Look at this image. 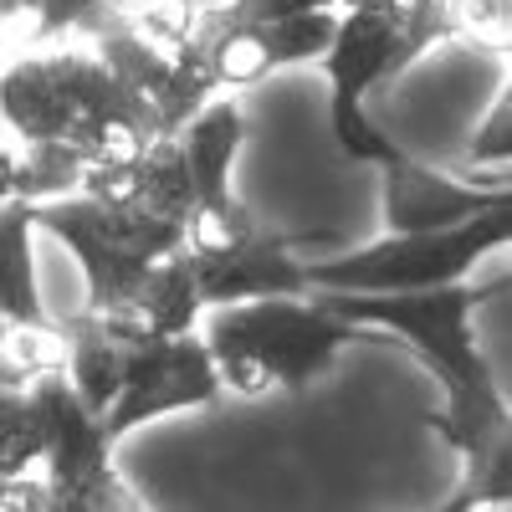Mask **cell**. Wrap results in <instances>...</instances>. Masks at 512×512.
I'll return each mask as SVG.
<instances>
[{"label": "cell", "mask_w": 512, "mask_h": 512, "mask_svg": "<svg viewBox=\"0 0 512 512\" xmlns=\"http://www.w3.org/2000/svg\"><path fill=\"white\" fill-rule=\"evenodd\" d=\"M323 303L349 318L354 328H390L431 364V374L446 390V410H431V431H441L446 446L466 456L461 492L477 507H507L512 497V420L497 379L472 338V287H431V292H318Z\"/></svg>", "instance_id": "1"}, {"label": "cell", "mask_w": 512, "mask_h": 512, "mask_svg": "<svg viewBox=\"0 0 512 512\" xmlns=\"http://www.w3.org/2000/svg\"><path fill=\"white\" fill-rule=\"evenodd\" d=\"M195 21V0H98L82 16L88 47L144 113L149 139H175L216 98L205 52L195 47Z\"/></svg>", "instance_id": "2"}, {"label": "cell", "mask_w": 512, "mask_h": 512, "mask_svg": "<svg viewBox=\"0 0 512 512\" xmlns=\"http://www.w3.org/2000/svg\"><path fill=\"white\" fill-rule=\"evenodd\" d=\"M6 134L21 144H67L88 164L149 144V123L93 47L31 52L0 72Z\"/></svg>", "instance_id": "3"}, {"label": "cell", "mask_w": 512, "mask_h": 512, "mask_svg": "<svg viewBox=\"0 0 512 512\" xmlns=\"http://www.w3.org/2000/svg\"><path fill=\"white\" fill-rule=\"evenodd\" d=\"M205 349L216 359L221 390L246 400L272 390H308V384L338 359V349L354 344L359 328L338 318L318 292L303 297H251L231 308H205Z\"/></svg>", "instance_id": "4"}, {"label": "cell", "mask_w": 512, "mask_h": 512, "mask_svg": "<svg viewBox=\"0 0 512 512\" xmlns=\"http://www.w3.org/2000/svg\"><path fill=\"white\" fill-rule=\"evenodd\" d=\"M77 195L98 205V216L108 221L118 246H128L139 262H159V256L180 251L200 210L175 139H149L113 159L88 164Z\"/></svg>", "instance_id": "5"}, {"label": "cell", "mask_w": 512, "mask_h": 512, "mask_svg": "<svg viewBox=\"0 0 512 512\" xmlns=\"http://www.w3.org/2000/svg\"><path fill=\"white\" fill-rule=\"evenodd\" d=\"M507 236H512V205L507 210H487V216L466 221V226H451V231L384 236V241L344 251V256L303 262V277H308V292H354V297L431 292V287L461 282L487 251L507 246Z\"/></svg>", "instance_id": "6"}, {"label": "cell", "mask_w": 512, "mask_h": 512, "mask_svg": "<svg viewBox=\"0 0 512 512\" xmlns=\"http://www.w3.org/2000/svg\"><path fill=\"white\" fill-rule=\"evenodd\" d=\"M297 241L272 231L262 216L231 195L226 205L195 210L185 231V256L195 267V287L205 308H231L251 297H303V256L292 251Z\"/></svg>", "instance_id": "7"}, {"label": "cell", "mask_w": 512, "mask_h": 512, "mask_svg": "<svg viewBox=\"0 0 512 512\" xmlns=\"http://www.w3.org/2000/svg\"><path fill=\"white\" fill-rule=\"evenodd\" d=\"M410 57L400 47V31L374 16V11H338L333 41L323 52V77H328V128L333 144L359 164H390L400 149L390 134H379L374 118L364 113V98L405 72Z\"/></svg>", "instance_id": "8"}, {"label": "cell", "mask_w": 512, "mask_h": 512, "mask_svg": "<svg viewBox=\"0 0 512 512\" xmlns=\"http://www.w3.org/2000/svg\"><path fill=\"white\" fill-rule=\"evenodd\" d=\"M216 395H221V374H216V359H210L200 333L144 338V344H134V354H128L123 390L98 425H103L108 441H123L128 431H139L144 420L175 415V410H200Z\"/></svg>", "instance_id": "9"}, {"label": "cell", "mask_w": 512, "mask_h": 512, "mask_svg": "<svg viewBox=\"0 0 512 512\" xmlns=\"http://www.w3.org/2000/svg\"><path fill=\"white\" fill-rule=\"evenodd\" d=\"M62 379L67 364L52 328H16L0 344V482L31 477V461L47 456V420Z\"/></svg>", "instance_id": "10"}, {"label": "cell", "mask_w": 512, "mask_h": 512, "mask_svg": "<svg viewBox=\"0 0 512 512\" xmlns=\"http://www.w3.org/2000/svg\"><path fill=\"white\" fill-rule=\"evenodd\" d=\"M31 226L57 236L62 246H72L82 282H88V303L93 313H118L134 303V292L144 282V272L154 262H139L128 246H118V236L108 231V221L98 216L93 200L67 195V200H47V205H31Z\"/></svg>", "instance_id": "11"}, {"label": "cell", "mask_w": 512, "mask_h": 512, "mask_svg": "<svg viewBox=\"0 0 512 512\" xmlns=\"http://www.w3.org/2000/svg\"><path fill=\"white\" fill-rule=\"evenodd\" d=\"M512 195L497 190H477L456 175L425 169L410 154H395L384 164V221L390 236H431V231H451L487 216V210H507Z\"/></svg>", "instance_id": "12"}, {"label": "cell", "mask_w": 512, "mask_h": 512, "mask_svg": "<svg viewBox=\"0 0 512 512\" xmlns=\"http://www.w3.org/2000/svg\"><path fill=\"white\" fill-rule=\"evenodd\" d=\"M52 333H57V344H62V364H67V379H72L77 400L88 405L98 420L108 415V405L123 390V369H128L134 344L154 338L128 313H93V308H77Z\"/></svg>", "instance_id": "13"}, {"label": "cell", "mask_w": 512, "mask_h": 512, "mask_svg": "<svg viewBox=\"0 0 512 512\" xmlns=\"http://www.w3.org/2000/svg\"><path fill=\"white\" fill-rule=\"evenodd\" d=\"M180 159L190 169V185H195V200L200 210L210 205H226L236 190H231V169H236V154L246 144V113L226 98H210L180 134Z\"/></svg>", "instance_id": "14"}, {"label": "cell", "mask_w": 512, "mask_h": 512, "mask_svg": "<svg viewBox=\"0 0 512 512\" xmlns=\"http://www.w3.org/2000/svg\"><path fill=\"white\" fill-rule=\"evenodd\" d=\"M118 313H128V318H134L144 333H154V338L195 333L205 303H200L195 267H190L185 246H180V251H169V256H159V262L144 272V282H139V292H134V303L118 308Z\"/></svg>", "instance_id": "15"}, {"label": "cell", "mask_w": 512, "mask_h": 512, "mask_svg": "<svg viewBox=\"0 0 512 512\" xmlns=\"http://www.w3.org/2000/svg\"><path fill=\"white\" fill-rule=\"evenodd\" d=\"M31 205L11 200L0 205V313L11 328H52L47 303L36 287V256H31Z\"/></svg>", "instance_id": "16"}, {"label": "cell", "mask_w": 512, "mask_h": 512, "mask_svg": "<svg viewBox=\"0 0 512 512\" xmlns=\"http://www.w3.org/2000/svg\"><path fill=\"white\" fill-rule=\"evenodd\" d=\"M88 159L67 144H21L16 149V185L11 200L21 205H47V200H67L82 190Z\"/></svg>", "instance_id": "17"}, {"label": "cell", "mask_w": 512, "mask_h": 512, "mask_svg": "<svg viewBox=\"0 0 512 512\" xmlns=\"http://www.w3.org/2000/svg\"><path fill=\"white\" fill-rule=\"evenodd\" d=\"M333 26H338V11H303V16H282L262 26V36L272 47V62L292 67V62H318L333 41Z\"/></svg>", "instance_id": "18"}, {"label": "cell", "mask_w": 512, "mask_h": 512, "mask_svg": "<svg viewBox=\"0 0 512 512\" xmlns=\"http://www.w3.org/2000/svg\"><path fill=\"white\" fill-rule=\"evenodd\" d=\"M436 6L456 21V31H502L512 0H436Z\"/></svg>", "instance_id": "19"}, {"label": "cell", "mask_w": 512, "mask_h": 512, "mask_svg": "<svg viewBox=\"0 0 512 512\" xmlns=\"http://www.w3.org/2000/svg\"><path fill=\"white\" fill-rule=\"evenodd\" d=\"M0 512H57V507L36 477H11L0 482Z\"/></svg>", "instance_id": "20"}, {"label": "cell", "mask_w": 512, "mask_h": 512, "mask_svg": "<svg viewBox=\"0 0 512 512\" xmlns=\"http://www.w3.org/2000/svg\"><path fill=\"white\" fill-rule=\"evenodd\" d=\"M93 6H98V0H41V11H36V31H41V36L72 31V26H82V16H88Z\"/></svg>", "instance_id": "21"}, {"label": "cell", "mask_w": 512, "mask_h": 512, "mask_svg": "<svg viewBox=\"0 0 512 512\" xmlns=\"http://www.w3.org/2000/svg\"><path fill=\"white\" fill-rule=\"evenodd\" d=\"M41 0H0V21H16V16H36Z\"/></svg>", "instance_id": "22"}, {"label": "cell", "mask_w": 512, "mask_h": 512, "mask_svg": "<svg viewBox=\"0 0 512 512\" xmlns=\"http://www.w3.org/2000/svg\"><path fill=\"white\" fill-rule=\"evenodd\" d=\"M436 512H502V507H477L472 497H466V492L456 487V492H451V502H446V507H436Z\"/></svg>", "instance_id": "23"}, {"label": "cell", "mask_w": 512, "mask_h": 512, "mask_svg": "<svg viewBox=\"0 0 512 512\" xmlns=\"http://www.w3.org/2000/svg\"><path fill=\"white\" fill-rule=\"evenodd\" d=\"M11 333H16V328L6 323V313H0V344H6V338H11Z\"/></svg>", "instance_id": "24"}, {"label": "cell", "mask_w": 512, "mask_h": 512, "mask_svg": "<svg viewBox=\"0 0 512 512\" xmlns=\"http://www.w3.org/2000/svg\"><path fill=\"white\" fill-rule=\"evenodd\" d=\"M0 144H6V113H0Z\"/></svg>", "instance_id": "25"}]
</instances>
